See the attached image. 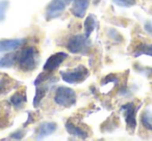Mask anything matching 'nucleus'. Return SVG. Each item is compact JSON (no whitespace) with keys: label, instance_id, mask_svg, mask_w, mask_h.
I'll return each instance as SVG.
<instances>
[{"label":"nucleus","instance_id":"obj_1","mask_svg":"<svg viewBox=\"0 0 152 141\" xmlns=\"http://www.w3.org/2000/svg\"><path fill=\"white\" fill-rule=\"evenodd\" d=\"M55 81H56L55 77L51 74V72H47V71H44L37 77V79L34 80V86H36V95L34 99V107H39L41 101L46 95L52 83Z\"/></svg>","mask_w":152,"mask_h":141},{"label":"nucleus","instance_id":"obj_2","mask_svg":"<svg viewBox=\"0 0 152 141\" xmlns=\"http://www.w3.org/2000/svg\"><path fill=\"white\" fill-rule=\"evenodd\" d=\"M17 61L23 72H31L38 65V50L32 46L26 47L17 54Z\"/></svg>","mask_w":152,"mask_h":141},{"label":"nucleus","instance_id":"obj_3","mask_svg":"<svg viewBox=\"0 0 152 141\" xmlns=\"http://www.w3.org/2000/svg\"><path fill=\"white\" fill-rule=\"evenodd\" d=\"M67 49L74 54H87L91 49V40L86 34L73 35L68 40Z\"/></svg>","mask_w":152,"mask_h":141},{"label":"nucleus","instance_id":"obj_4","mask_svg":"<svg viewBox=\"0 0 152 141\" xmlns=\"http://www.w3.org/2000/svg\"><path fill=\"white\" fill-rule=\"evenodd\" d=\"M89 69L85 65L80 64L73 69L68 71H61V76L65 82L69 84H75V83H81L89 77Z\"/></svg>","mask_w":152,"mask_h":141},{"label":"nucleus","instance_id":"obj_5","mask_svg":"<svg viewBox=\"0 0 152 141\" xmlns=\"http://www.w3.org/2000/svg\"><path fill=\"white\" fill-rule=\"evenodd\" d=\"M76 93L73 89L66 86L57 87L54 95V102L57 105L65 108H70L76 103Z\"/></svg>","mask_w":152,"mask_h":141},{"label":"nucleus","instance_id":"obj_6","mask_svg":"<svg viewBox=\"0 0 152 141\" xmlns=\"http://www.w3.org/2000/svg\"><path fill=\"white\" fill-rule=\"evenodd\" d=\"M140 109V105L137 106L135 103H128L125 104L121 107V111L123 112L125 116V121L128 127L129 130L132 132L134 131L135 127H137V120H135V116H137V112Z\"/></svg>","mask_w":152,"mask_h":141},{"label":"nucleus","instance_id":"obj_7","mask_svg":"<svg viewBox=\"0 0 152 141\" xmlns=\"http://www.w3.org/2000/svg\"><path fill=\"white\" fill-rule=\"evenodd\" d=\"M66 9V0H52L46 9V19L52 20L59 17Z\"/></svg>","mask_w":152,"mask_h":141},{"label":"nucleus","instance_id":"obj_8","mask_svg":"<svg viewBox=\"0 0 152 141\" xmlns=\"http://www.w3.org/2000/svg\"><path fill=\"white\" fill-rule=\"evenodd\" d=\"M68 54L65 52H56L55 54L51 55L48 59H47L46 63L44 64V71H47V72H53L64 61L67 59Z\"/></svg>","mask_w":152,"mask_h":141},{"label":"nucleus","instance_id":"obj_9","mask_svg":"<svg viewBox=\"0 0 152 141\" xmlns=\"http://www.w3.org/2000/svg\"><path fill=\"white\" fill-rule=\"evenodd\" d=\"M19 82L7 75H0V95L11 93L14 88L18 87Z\"/></svg>","mask_w":152,"mask_h":141},{"label":"nucleus","instance_id":"obj_10","mask_svg":"<svg viewBox=\"0 0 152 141\" xmlns=\"http://www.w3.org/2000/svg\"><path fill=\"white\" fill-rule=\"evenodd\" d=\"M91 0H73L71 13L77 18H83Z\"/></svg>","mask_w":152,"mask_h":141},{"label":"nucleus","instance_id":"obj_11","mask_svg":"<svg viewBox=\"0 0 152 141\" xmlns=\"http://www.w3.org/2000/svg\"><path fill=\"white\" fill-rule=\"evenodd\" d=\"M66 130L68 131V133H69L70 135L78 137V138H80V139H86L89 136L87 130H85L83 128L79 127L78 124H74L72 120H68V121L66 122Z\"/></svg>","mask_w":152,"mask_h":141},{"label":"nucleus","instance_id":"obj_12","mask_svg":"<svg viewBox=\"0 0 152 141\" xmlns=\"http://www.w3.org/2000/svg\"><path fill=\"white\" fill-rule=\"evenodd\" d=\"M25 40L23 38H16V40H0V53L10 52L16 50L21 45L24 44Z\"/></svg>","mask_w":152,"mask_h":141},{"label":"nucleus","instance_id":"obj_13","mask_svg":"<svg viewBox=\"0 0 152 141\" xmlns=\"http://www.w3.org/2000/svg\"><path fill=\"white\" fill-rule=\"evenodd\" d=\"M56 130L55 122H43L37 130V139H43L49 135L53 134Z\"/></svg>","mask_w":152,"mask_h":141},{"label":"nucleus","instance_id":"obj_14","mask_svg":"<svg viewBox=\"0 0 152 141\" xmlns=\"http://www.w3.org/2000/svg\"><path fill=\"white\" fill-rule=\"evenodd\" d=\"M27 102V98H26V91L25 88H21L18 90L15 95H12L11 98V104L16 108V109H21L25 103Z\"/></svg>","mask_w":152,"mask_h":141},{"label":"nucleus","instance_id":"obj_15","mask_svg":"<svg viewBox=\"0 0 152 141\" xmlns=\"http://www.w3.org/2000/svg\"><path fill=\"white\" fill-rule=\"evenodd\" d=\"M17 62L16 53H7L4 56L0 57V69L1 67H11Z\"/></svg>","mask_w":152,"mask_h":141},{"label":"nucleus","instance_id":"obj_16","mask_svg":"<svg viewBox=\"0 0 152 141\" xmlns=\"http://www.w3.org/2000/svg\"><path fill=\"white\" fill-rule=\"evenodd\" d=\"M96 26V18L94 15H89L87 17V19L85 20V24H83V27H85V34L90 38L91 33L93 32L94 28Z\"/></svg>","mask_w":152,"mask_h":141},{"label":"nucleus","instance_id":"obj_17","mask_svg":"<svg viewBox=\"0 0 152 141\" xmlns=\"http://www.w3.org/2000/svg\"><path fill=\"white\" fill-rule=\"evenodd\" d=\"M149 55L152 56V44H140L137 46L134 50V55L135 57L140 56V55Z\"/></svg>","mask_w":152,"mask_h":141},{"label":"nucleus","instance_id":"obj_18","mask_svg":"<svg viewBox=\"0 0 152 141\" xmlns=\"http://www.w3.org/2000/svg\"><path fill=\"white\" fill-rule=\"evenodd\" d=\"M9 124V110L0 103V129L4 128Z\"/></svg>","mask_w":152,"mask_h":141},{"label":"nucleus","instance_id":"obj_19","mask_svg":"<svg viewBox=\"0 0 152 141\" xmlns=\"http://www.w3.org/2000/svg\"><path fill=\"white\" fill-rule=\"evenodd\" d=\"M142 124L147 130L152 131V111H144V113L142 114Z\"/></svg>","mask_w":152,"mask_h":141},{"label":"nucleus","instance_id":"obj_20","mask_svg":"<svg viewBox=\"0 0 152 141\" xmlns=\"http://www.w3.org/2000/svg\"><path fill=\"white\" fill-rule=\"evenodd\" d=\"M7 7H9V1H7V0L0 1V22L4 20Z\"/></svg>","mask_w":152,"mask_h":141},{"label":"nucleus","instance_id":"obj_21","mask_svg":"<svg viewBox=\"0 0 152 141\" xmlns=\"http://www.w3.org/2000/svg\"><path fill=\"white\" fill-rule=\"evenodd\" d=\"M114 2L116 4L120 5V7H132L137 3V0H114Z\"/></svg>","mask_w":152,"mask_h":141},{"label":"nucleus","instance_id":"obj_22","mask_svg":"<svg viewBox=\"0 0 152 141\" xmlns=\"http://www.w3.org/2000/svg\"><path fill=\"white\" fill-rule=\"evenodd\" d=\"M23 136H24V133L22 131H17V132L13 133L9 139H21Z\"/></svg>","mask_w":152,"mask_h":141}]
</instances>
